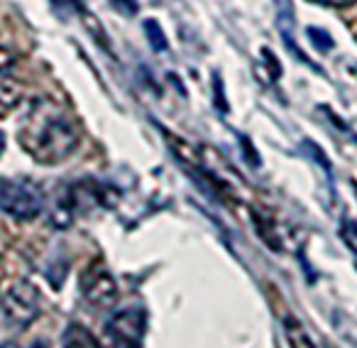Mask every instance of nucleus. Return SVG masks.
Masks as SVG:
<instances>
[{"label":"nucleus","instance_id":"f257e3e1","mask_svg":"<svg viewBox=\"0 0 357 348\" xmlns=\"http://www.w3.org/2000/svg\"><path fill=\"white\" fill-rule=\"evenodd\" d=\"M17 140L30 157L42 164L64 162L79 147V130L64 108L50 99H35L27 103L17 125Z\"/></svg>","mask_w":357,"mask_h":348},{"label":"nucleus","instance_id":"f03ea898","mask_svg":"<svg viewBox=\"0 0 357 348\" xmlns=\"http://www.w3.org/2000/svg\"><path fill=\"white\" fill-rule=\"evenodd\" d=\"M45 191L30 180H0V211L15 221H35L45 211Z\"/></svg>","mask_w":357,"mask_h":348},{"label":"nucleus","instance_id":"7ed1b4c3","mask_svg":"<svg viewBox=\"0 0 357 348\" xmlns=\"http://www.w3.org/2000/svg\"><path fill=\"white\" fill-rule=\"evenodd\" d=\"M37 312H40V292H37L35 284L17 282L3 297V317H6L8 326L17 328V331L30 326L35 321Z\"/></svg>","mask_w":357,"mask_h":348},{"label":"nucleus","instance_id":"20e7f679","mask_svg":"<svg viewBox=\"0 0 357 348\" xmlns=\"http://www.w3.org/2000/svg\"><path fill=\"white\" fill-rule=\"evenodd\" d=\"M144 312L135 307H125L115 312L105 324V336L113 348H139L144 336Z\"/></svg>","mask_w":357,"mask_h":348},{"label":"nucleus","instance_id":"39448f33","mask_svg":"<svg viewBox=\"0 0 357 348\" xmlns=\"http://www.w3.org/2000/svg\"><path fill=\"white\" fill-rule=\"evenodd\" d=\"M81 294L91 307H113L115 299H118V287H115V280L110 277L108 270L103 268H91L81 277Z\"/></svg>","mask_w":357,"mask_h":348},{"label":"nucleus","instance_id":"423d86ee","mask_svg":"<svg viewBox=\"0 0 357 348\" xmlns=\"http://www.w3.org/2000/svg\"><path fill=\"white\" fill-rule=\"evenodd\" d=\"M277 22H279V32H282L287 50L291 52L296 59H301L303 64L313 66L311 59H308V57L298 50L296 40H294V8H291V3H289V0H277ZM313 69H316V66H313Z\"/></svg>","mask_w":357,"mask_h":348},{"label":"nucleus","instance_id":"0eeeda50","mask_svg":"<svg viewBox=\"0 0 357 348\" xmlns=\"http://www.w3.org/2000/svg\"><path fill=\"white\" fill-rule=\"evenodd\" d=\"M20 99H22V84L20 81L13 79L10 71H8V74H0V118L10 115L13 110L17 108Z\"/></svg>","mask_w":357,"mask_h":348},{"label":"nucleus","instance_id":"6e6552de","mask_svg":"<svg viewBox=\"0 0 357 348\" xmlns=\"http://www.w3.org/2000/svg\"><path fill=\"white\" fill-rule=\"evenodd\" d=\"M64 348H100L96 336L81 324H71L64 333Z\"/></svg>","mask_w":357,"mask_h":348},{"label":"nucleus","instance_id":"1a4fd4ad","mask_svg":"<svg viewBox=\"0 0 357 348\" xmlns=\"http://www.w3.org/2000/svg\"><path fill=\"white\" fill-rule=\"evenodd\" d=\"M284 328H287V338H289V343H291V348H318L316 341H313V336H308L303 324L296 321L294 317H287Z\"/></svg>","mask_w":357,"mask_h":348},{"label":"nucleus","instance_id":"9d476101","mask_svg":"<svg viewBox=\"0 0 357 348\" xmlns=\"http://www.w3.org/2000/svg\"><path fill=\"white\" fill-rule=\"evenodd\" d=\"M144 35H147V40L154 52L167 50V35L162 32V27H159L157 20H144Z\"/></svg>","mask_w":357,"mask_h":348},{"label":"nucleus","instance_id":"9b49d317","mask_svg":"<svg viewBox=\"0 0 357 348\" xmlns=\"http://www.w3.org/2000/svg\"><path fill=\"white\" fill-rule=\"evenodd\" d=\"M308 37L313 40V45L321 52H331L333 50V37L326 30H318V27H308Z\"/></svg>","mask_w":357,"mask_h":348},{"label":"nucleus","instance_id":"f8f14e48","mask_svg":"<svg viewBox=\"0 0 357 348\" xmlns=\"http://www.w3.org/2000/svg\"><path fill=\"white\" fill-rule=\"evenodd\" d=\"M113 8L123 13V15H135L137 13V3L135 0H113Z\"/></svg>","mask_w":357,"mask_h":348},{"label":"nucleus","instance_id":"ddd939ff","mask_svg":"<svg viewBox=\"0 0 357 348\" xmlns=\"http://www.w3.org/2000/svg\"><path fill=\"white\" fill-rule=\"evenodd\" d=\"M215 103H218L220 110H228V106H225V96H223V84H220V76H215Z\"/></svg>","mask_w":357,"mask_h":348},{"label":"nucleus","instance_id":"4468645a","mask_svg":"<svg viewBox=\"0 0 357 348\" xmlns=\"http://www.w3.org/2000/svg\"><path fill=\"white\" fill-rule=\"evenodd\" d=\"M313 3H323V6H333V8H347L357 0H313Z\"/></svg>","mask_w":357,"mask_h":348},{"label":"nucleus","instance_id":"2eb2a0df","mask_svg":"<svg viewBox=\"0 0 357 348\" xmlns=\"http://www.w3.org/2000/svg\"><path fill=\"white\" fill-rule=\"evenodd\" d=\"M56 8H69V10H79L81 8V0H52Z\"/></svg>","mask_w":357,"mask_h":348},{"label":"nucleus","instance_id":"dca6fc26","mask_svg":"<svg viewBox=\"0 0 357 348\" xmlns=\"http://www.w3.org/2000/svg\"><path fill=\"white\" fill-rule=\"evenodd\" d=\"M0 348H47V343L45 341H35V343H30V346H17L15 341H6Z\"/></svg>","mask_w":357,"mask_h":348},{"label":"nucleus","instance_id":"f3484780","mask_svg":"<svg viewBox=\"0 0 357 348\" xmlns=\"http://www.w3.org/2000/svg\"><path fill=\"white\" fill-rule=\"evenodd\" d=\"M6 152V135H3V130H0V154Z\"/></svg>","mask_w":357,"mask_h":348}]
</instances>
